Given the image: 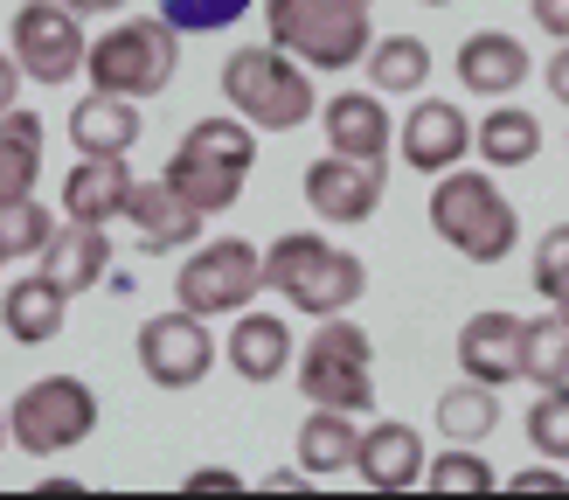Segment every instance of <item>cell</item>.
Wrapping results in <instances>:
<instances>
[{
  "mask_svg": "<svg viewBox=\"0 0 569 500\" xmlns=\"http://www.w3.org/2000/svg\"><path fill=\"white\" fill-rule=\"evenodd\" d=\"M431 230L472 264H500L507 250L521 243V216L500 194L493 174H472V167H451L431 188Z\"/></svg>",
  "mask_w": 569,
  "mask_h": 500,
  "instance_id": "2",
  "label": "cell"
},
{
  "mask_svg": "<svg viewBox=\"0 0 569 500\" xmlns=\"http://www.w3.org/2000/svg\"><path fill=\"white\" fill-rule=\"evenodd\" d=\"M535 8V28H549L556 42H569V0H528Z\"/></svg>",
  "mask_w": 569,
  "mask_h": 500,
  "instance_id": "37",
  "label": "cell"
},
{
  "mask_svg": "<svg viewBox=\"0 0 569 500\" xmlns=\"http://www.w3.org/2000/svg\"><path fill=\"white\" fill-rule=\"evenodd\" d=\"M14 91H21V63L14 49H0V111H14Z\"/></svg>",
  "mask_w": 569,
  "mask_h": 500,
  "instance_id": "39",
  "label": "cell"
},
{
  "mask_svg": "<svg viewBox=\"0 0 569 500\" xmlns=\"http://www.w3.org/2000/svg\"><path fill=\"white\" fill-rule=\"evenodd\" d=\"M63 8H77V14H119L126 0H63Z\"/></svg>",
  "mask_w": 569,
  "mask_h": 500,
  "instance_id": "41",
  "label": "cell"
},
{
  "mask_svg": "<svg viewBox=\"0 0 569 500\" xmlns=\"http://www.w3.org/2000/svg\"><path fill=\"white\" fill-rule=\"evenodd\" d=\"M423 8H451V0H423Z\"/></svg>",
  "mask_w": 569,
  "mask_h": 500,
  "instance_id": "45",
  "label": "cell"
},
{
  "mask_svg": "<svg viewBox=\"0 0 569 500\" xmlns=\"http://www.w3.org/2000/svg\"><path fill=\"white\" fill-rule=\"evenodd\" d=\"M368 83H376L382 98H417L423 83H431V42L382 36L376 49H368Z\"/></svg>",
  "mask_w": 569,
  "mask_h": 500,
  "instance_id": "27",
  "label": "cell"
},
{
  "mask_svg": "<svg viewBox=\"0 0 569 500\" xmlns=\"http://www.w3.org/2000/svg\"><path fill=\"white\" fill-rule=\"evenodd\" d=\"M14 264V250H8V237H0V271H8Z\"/></svg>",
  "mask_w": 569,
  "mask_h": 500,
  "instance_id": "42",
  "label": "cell"
},
{
  "mask_svg": "<svg viewBox=\"0 0 569 500\" xmlns=\"http://www.w3.org/2000/svg\"><path fill=\"white\" fill-rule=\"evenodd\" d=\"M459 83L472 98H515L528 83V49L507 28H479L459 42Z\"/></svg>",
  "mask_w": 569,
  "mask_h": 500,
  "instance_id": "20",
  "label": "cell"
},
{
  "mask_svg": "<svg viewBox=\"0 0 569 500\" xmlns=\"http://www.w3.org/2000/svg\"><path fill=\"white\" fill-rule=\"evenodd\" d=\"M264 286V250L243 243V237H216V243H194V258L174 271V299L188 313H243Z\"/></svg>",
  "mask_w": 569,
  "mask_h": 500,
  "instance_id": "9",
  "label": "cell"
},
{
  "mask_svg": "<svg viewBox=\"0 0 569 500\" xmlns=\"http://www.w3.org/2000/svg\"><path fill=\"white\" fill-rule=\"evenodd\" d=\"M535 292H542L549 306L569 292V222L542 230V243H535Z\"/></svg>",
  "mask_w": 569,
  "mask_h": 500,
  "instance_id": "34",
  "label": "cell"
},
{
  "mask_svg": "<svg viewBox=\"0 0 569 500\" xmlns=\"http://www.w3.org/2000/svg\"><path fill=\"white\" fill-rule=\"evenodd\" d=\"M556 313H562V320H569V292H562V299H556Z\"/></svg>",
  "mask_w": 569,
  "mask_h": 500,
  "instance_id": "44",
  "label": "cell"
},
{
  "mask_svg": "<svg viewBox=\"0 0 569 500\" xmlns=\"http://www.w3.org/2000/svg\"><path fill=\"white\" fill-rule=\"evenodd\" d=\"M459 369L472 382H528V320L507 313V306H493V313H472L459 327Z\"/></svg>",
  "mask_w": 569,
  "mask_h": 500,
  "instance_id": "13",
  "label": "cell"
},
{
  "mask_svg": "<svg viewBox=\"0 0 569 500\" xmlns=\"http://www.w3.org/2000/svg\"><path fill=\"white\" fill-rule=\"evenodd\" d=\"M8 49L28 83H70L83 70V14L63 8V0H21L14 28H8Z\"/></svg>",
  "mask_w": 569,
  "mask_h": 500,
  "instance_id": "10",
  "label": "cell"
},
{
  "mask_svg": "<svg viewBox=\"0 0 569 500\" xmlns=\"http://www.w3.org/2000/svg\"><path fill=\"white\" fill-rule=\"evenodd\" d=\"M542 83H549V98H556V104H569V42H562V49L549 56V70H542Z\"/></svg>",
  "mask_w": 569,
  "mask_h": 500,
  "instance_id": "38",
  "label": "cell"
},
{
  "mask_svg": "<svg viewBox=\"0 0 569 500\" xmlns=\"http://www.w3.org/2000/svg\"><path fill=\"white\" fill-rule=\"evenodd\" d=\"M355 459H361L355 410H320L299 424V466L306 472H355Z\"/></svg>",
  "mask_w": 569,
  "mask_h": 500,
  "instance_id": "26",
  "label": "cell"
},
{
  "mask_svg": "<svg viewBox=\"0 0 569 500\" xmlns=\"http://www.w3.org/2000/svg\"><path fill=\"white\" fill-rule=\"evenodd\" d=\"M42 181V119L36 111H0V202H21Z\"/></svg>",
  "mask_w": 569,
  "mask_h": 500,
  "instance_id": "24",
  "label": "cell"
},
{
  "mask_svg": "<svg viewBox=\"0 0 569 500\" xmlns=\"http://www.w3.org/2000/svg\"><path fill=\"white\" fill-rule=\"evenodd\" d=\"M396 153H403L417 174H451V167H466V153H472L466 111L451 98H417L410 119L396 126Z\"/></svg>",
  "mask_w": 569,
  "mask_h": 500,
  "instance_id": "14",
  "label": "cell"
},
{
  "mask_svg": "<svg viewBox=\"0 0 569 500\" xmlns=\"http://www.w3.org/2000/svg\"><path fill=\"white\" fill-rule=\"evenodd\" d=\"M126 222L139 230V250H188L194 237H202V209L188 202V194L174 181H132V202H126Z\"/></svg>",
  "mask_w": 569,
  "mask_h": 500,
  "instance_id": "15",
  "label": "cell"
},
{
  "mask_svg": "<svg viewBox=\"0 0 569 500\" xmlns=\"http://www.w3.org/2000/svg\"><path fill=\"white\" fill-rule=\"evenodd\" d=\"M222 98L237 104V119H250L258 132H292L312 119V83H306V63L292 49H237L222 63Z\"/></svg>",
  "mask_w": 569,
  "mask_h": 500,
  "instance_id": "6",
  "label": "cell"
},
{
  "mask_svg": "<svg viewBox=\"0 0 569 500\" xmlns=\"http://www.w3.org/2000/svg\"><path fill=\"white\" fill-rule=\"evenodd\" d=\"M264 286L284 299V306H306V313H348L368 292V271L355 250H340L327 237H306V230H284L271 250H264Z\"/></svg>",
  "mask_w": 569,
  "mask_h": 500,
  "instance_id": "1",
  "label": "cell"
},
{
  "mask_svg": "<svg viewBox=\"0 0 569 500\" xmlns=\"http://www.w3.org/2000/svg\"><path fill=\"white\" fill-rule=\"evenodd\" d=\"M0 237H8L14 258H42L56 243V216L36 202V194H21V202H0Z\"/></svg>",
  "mask_w": 569,
  "mask_h": 500,
  "instance_id": "32",
  "label": "cell"
},
{
  "mask_svg": "<svg viewBox=\"0 0 569 500\" xmlns=\"http://www.w3.org/2000/svg\"><path fill=\"white\" fill-rule=\"evenodd\" d=\"M8 424H14V444L28 459H56V452H70V444H83L98 431V397L77 376H42L14 397Z\"/></svg>",
  "mask_w": 569,
  "mask_h": 500,
  "instance_id": "8",
  "label": "cell"
},
{
  "mask_svg": "<svg viewBox=\"0 0 569 500\" xmlns=\"http://www.w3.org/2000/svg\"><path fill=\"white\" fill-rule=\"evenodd\" d=\"M376 348H368V333L348 320V313H327L320 333L306 341V361H299V389L312 410H355L368 417L376 410Z\"/></svg>",
  "mask_w": 569,
  "mask_h": 500,
  "instance_id": "7",
  "label": "cell"
},
{
  "mask_svg": "<svg viewBox=\"0 0 569 500\" xmlns=\"http://www.w3.org/2000/svg\"><path fill=\"white\" fill-rule=\"evenodd\" d=\"M528 444L556 466L569 459V382H549L542 397L528 403Z\"/></svg>",
  "mask_w": 569,
  "mask_h": 500,
  "instance_id": "30",
  "label": "cell"
},
{
  "mask_svg": "<svg viewBox=\"0 0 569 500\" xmlns=\"http://www.w3.org/2000/svg\"><path fill=\"white\" fill-rule=\"evenodd\" d=\"M528 382H569V320L562 313H542L528 320Z\"/></svg>",
  "mask_w": 569,
  "mask_h": 500,
  "instance_id": "31",
  "label": "cell"
},
{
  "mask_svg": "<svg viewBox=\"0 0 569 500\" xmlns=\"http://www.w3.org/2000/svg\"><path fill=\"white\" fill-rule=\"evenodd\" d=\"M423 487L431 493H493L500 472L479 459V444H451V452H438L431 466H423Z\"/></svg>",
  "mask_w": 569,
  "mask_h": 500,
  "instance_id": "29",
  "label": "cell"
},
{
  "mask_svg": "<svg viewBox=\"0 0 569 500\" xmlns=\"http://www.w3.org/2000/svg\"><path fill=\"white\" fill-rule=\"evenodd\" d=\"M250 132H258L250 119H194L188 139L174 147V160H167V181H174L202 216L237 209L250 167H258V139Z\"/></svg>",
  "mask_w": 569,
  "mask_h": 500,
  "instance_id": "4",
  "label": "cell"
},
{
  "mask_svg": "<svg viewBox=\"0 0 569 500\" xmlns=\"http://www.w3.org/2000/svg\"><path fill=\"white\" fill-rule=\"evenodd\" d=\"M160 14L174 21L181 36H216V28L250 14V0H160Z\"/></svg>",
  "mask_w": 569,
  "mask_h": 500,
  "instance_id": "33",
  "label": "cell"
},
{
  "mask_svg": "<svg viewBox=\"0 0 569 500\" xmlns=\"http://www.w3.org/2000/svg\"><path fill=\"white\" fill-rule=\"evenodd\" d=\"M423 466H431V452H423V438L410 424H368L361 431V487L376 493H403V487H423Z\"/></svg>",
  "mask_w": 569,
  "mask_h": 500,
  "instance_id": "18",
  "label": "cell"
},
{
  "mask_svg": "<svg viewBox=\"0 0 569 500\" xmlns=\"http://www.w3.org/2000/svg\"><path fill=\"white\" fill-rule=\"evenodd\" d=\"M438 431L451 438V444H479V438H487L493 424H500V397H493V382H451L445 389V397H438Z\"/></svg>",
  "mask_w": 569,
  "mask_h": 500,
  "instance_id": "28",
  "label": "cell"
},
{
  "mask_svg": "<svg viewBox=\"0 0 569 500\" xmlns=\"http://www.w3.org/2000/svg\"><path fill=\"white\" fill-rule=\"evenodd\" d=\"M14 438V424H8V410H0V444H8Z\"/></svg>",
  "mask_w": 569,
  "mask_h": 500,
  "instance_id": "43",
  "label": "cell"
},
{
  "mask_svg": "<svg viewBox=\"0 0 569 500\" xmlns=\"http://www.w3.org/2000/svg\"><path fill=\"white\" fill-rule=\"evenodd\" d=\"M36 264L56 278V286H70V292L104 286V271H111V237H104V222H77V216H70Z\"/></svg>",
  "mask_w": 569,
  "mask_h": 500,
  "instance_id": "21",
  "label": "cell"
},
{
  "mask_svg": "<svg viewBox=\"0 0 569 500\" xmlns=\"http://www.w3.org/2000/svg\"><path fill=\"white\" fill-rule=\"evenodd\" d=\"M70 147L77 153H132L139 147V98L91 91L70 111Z\"/></svg>",
  "mask_w": 569,
  "mask_h": 500,
  "instance_id": "23",
  "label": "cell"
},
{
  "mask_svg": "<svg viewBox=\"0 0 569 500\" xmlns=\"http://www.w3.org/2000/svg\"><path fill=\"white\" fill-rule=\"evenodd\" d=\"M327 147L333 153H355V160H382L396 147V119H389V104L382 91H340L327 98Z\"/></svg>",
  "mask_w": 569,
  "mask_h": 500,
  "instance_id": "17",
  "label": "cell"
},
{
  "mask_svg": "<svg viewBox=\"0 0 569 500\" xmlns=\"http://www.w3.org/2000/svg\"><path fill=\"white\" fill-rule=\"evenodd\" d=\"M174 63H181V28L167 14H139V21H119L104 28L83 56V77L91 91H111V98H160L174 83Z\"/></svg>",
  "mask_w": 569,
  "mask_h": 500,
  "instance_id": "5",
  "label": "cell"
},
{
  "mask_svg": "<svg viewBox=\"0 0 569 500\" xmlns=\"http://www.w3.org/2000/svg\"><path fill=\"white\" fill-rule=\"evenodd\" d=\"M306 202L320 222H368L382 209V160H355V153H327L306 167Z\"/></svg>",
  "mask_w": 569,
  "mask_h": 500,
  "instance_id": "12",
  "label": "cell"
},
{
  "mask_svg": "<svg viewBox=\"0 0 569 500\" xmlns=\"http://www.w3.org/2000/svg\"><path fill=\"white\" fill-rule=\"evenodd\" d=\"M63 320H70V286H56L42 264L28 271V278H14L8 292H0V327H8L21 348L56 341V333H63Z\"/></svg>",
  "mask_w": 569,
  "mask_h": 500,
  "instance_id": "16",
  "label": "cell"
},
{
  "mask_svg": "<svg viewBox=\"0 0 569 500\" xmlns=\"http://www.w3.org/2000/svg\"><path fill=\"white\" fill-rule=\"evenodd\" d=\"M126 202H132V167H126V153H77L70 181H63V216H77V222H111V216H126Z\"/></svg>",
  "mask_w": 569,
  "mask_h": 500,
  "instance_id": "19",
  "label": "cell"
},
{
  "mask_svg": "<svg viewBox=\"0 0 569 500\" xmlns=\"http://www.w3.org/2000/svg\"><path fill=\"white\" fill-rule=\"evenodd\" d=\"M181 493H243V480H237V472H222V466H202V472H188V480H181Z\"/></svg>",
  "mask_w": 569,
  "mask_h": 500,
  "instance_id": "36",
  "label": "cell"
},
{
  "mask_svg": "<svg viewBox=\"0 0 569 500\" xmlns=\"http://www.w3.org/2000/svg\"><path fill=\"white\" fill-rule=\"evenodd\" d=\"M139 369H147L153 389H194L209 369H216V341H209V327L202 313H160L139 327Z\"/></svg>",
  "mask_w": 569,
  "mask_h": 500,
  "instance_id": "11",
  "label": "cell"
},
{
  "mask_svg": "<svg viewBox=\"0 0 569 500\" xmlns=\"http://www.w3.org/2000/svg\"><path fill=\"white\" fill-rule=\"evenodd\" d=\"M264 487H271V493H299V487H312V472H271Z\"/></svg>",
  "mask_w": 569,
  "mask_h": 500,
  "instance_id": "40",
  "label": "cell"
},
{
  "mask_svg": "<svg viewBox=\"0 0 569 500\" xmlns=\"http://www.w3.org/2000/svg\"><path fill=\"white\" fill-rule=\"evenodd\" d=\"M472 153L487 167H528L542 153V126H535V111H521V104H493L487 119L472 126Z\"/></svg>",
  "mask_w": 569,
  "mask_h": 500,
  "instance_id": "25",
  "label": "cell"
},
{
  "mask_svg": "<svg viewBox=\"0 0 569 500\" xmlns=\"http://www.w3.org/2000/svg\"><path fill=\"white\" fill-rule=\"evenodd\" d=\"M507 493H569V472H556V459L549 466H528V472H507L500 480Z\"/></svg>",
  "mask_w": 569,
  "mask_h": 500,
  "instance_id": "35",
  "label": "cell"
},
{
  "mask_svg": "<svg viewBox=\"0 0 569 500\" xmlns=\"http://www.w3.org/2000/svg\"><path fill=\"white\" fill-rule=\"evenodd\" d=\"M376 0H264V28L278 49H292L306 70H355L368 49H376V28H368Z\"/></svg>",
  "mask_w": 569,
  "mask_h": 500,
  "instance_id": "3",
  "label": "cell"
},
{
  "mask_svg": "<svg viewBox=\"0 0 569 500\" xmlns=\"http://www.w3.org/2000/svg\"><path fill=\"white\" fill-rule=\"evenodd\" d=\"M292 327H284L278 313H237V327H230V369L243 376V382H278L284 369H292Z\"/></svg>",
  "mask_w": 569,
  "mask_h": 500,
  "instance_id": "22",
  "label": "cell"
}]
</instances>
